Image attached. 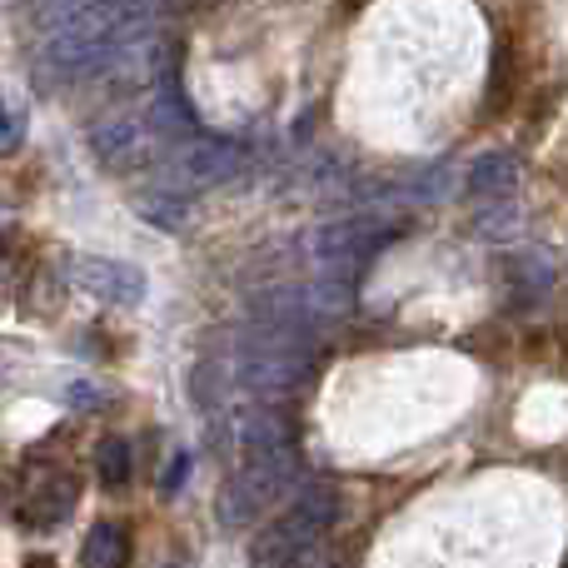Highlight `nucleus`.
Returning <instances> with one entry per match:
<instances>
[{
  "instance_id": "obj_3",
  "label": "nucleus",
  "mask_w": 568,
  "mask_h": 568,
  "mask_svg": "<svg viewBox=\"0 0 568 568\" xmlns=\"http://www.w3.org/2000/svg\"><path fill=\"white\" fill-rule=\"evenodd\" d=\"M245 150L235 140H210V135H180L160 150L155 160V180L170 195H200V190L230 185V180L245 175Z\"/></svg>"
},
{
  "instance_id": "obj_6",
  "label": "nucleus",
  "mask_w": 568,
  "mask_h": 568,
  "mask_svg": "<svg viewBox=\"0 0 568 568\" xmlns=\"http://www.w3.org/2000/svg\"><path fill=\"white\" fill-rule=\"evenodd\" d=\"M70 284H75L85 300L100 304H140L145 300V270L125 265V260H100V255H75L70 260Z\"/></svg>"
},
{
  "instance_id": "obj_9",
  "label": "nucleus",
  "mask_w": 568,
  "mask_h": 568,
  "mask_svg": "<svg viewBox=\"0 0 568 568\" xmlns=\"http://www.w3.org/2000/svg\"><path fill=\"white\" fill-rule=\"evenodd\" d=\"M514 185H519V165H514V155H479L474 160V170H469V190L479 200H504V195H514Z\"/></svg>"
},
{
  "instance_id": "obj_2",
  "label": "nucleus",
  "mask_w": 568,
  "mask_h": 568,
  "mask_svg": "<svg viewBox=\"0 0 568 568\" xmlns=\"http://www.w3.org/2000/svg\"><path fill=\"white\" fill-rule=\"evenodd\" d=\"M334 519H339V489H334V484H310V489L290 504V514L260 534L255 568H300L314 554V544L329 534Z\"/></svg>"
},
{
  "instance_id": "obj_13",
  "label": "nucleus",
  "mask_w": 568,
  "mask_h": 568,
  "mask_svg": "<svg viewBox=\"0 0 568 568\" xmlns=\"http://www.w3.org/2000/svg\"><path fill=\"white\" fill-rule=\"evenodd\" d=\"M185 479H190V454H170L165 474H160V499H175L185 489Z\"/></svg>"
},
{
  "instance_id": "obj_8",
  "label": "nucleus",
  "mask_w": 568,
  "mask_h": 568,
  "mask_svg": "<svg viewBox=\"0 0 568 568\" xmlns=\"http://www.w3.org/2000/svg\"><path fill=\"white\" fill-rule=\"evenodd\" d=\"M130 564V534L125 524H95L80 544V568H125Z\"/></svg>"
},
{
  "instance_id": "obj_1",
  "label": "nucleus",
  "mask_w": 568,
  "mask_h": 568,
  "mask_svg": "<svg viewBox=\"0 0 568 568\" xmlns=\"http://www.w3.org/2000/svg\"><path fill=\"white\" fill-rule=\"evenodd\" d=\"M230 444H235V469H230L225 489H220V524L225 529H245L250 519H260L265 504H275L280 494H290V484L300 479V434L294 419L275 404H250L230 424Z\"/></svg>"
},
{
  "instance_id": "obj_10",
  "label": "nucleus",
  "mask_w": 568,
  "mask_h": 568,
  "mask_svg": "<svg viewBox=\"0 0 568 568\" xmlns=\"http://www.w3.org/2000/svg\"><path fill=\"white\" fill-rule=\"evenodd\" d=\"M135 215H145L150 225H160V230H170V235H180V230H190V205L180 195H170V190H140L135 200Z\"/></svg>"
},
{
  "instance_id": "obj_11",
  "label": "nucleus",
  "mask_w": 568,
  "mask_h": 568,
  "mask_svg": "<svg viewBox=\"0 0 568 568\" xmlns=\"http://www.w3.org/2000/svg\"><path fill=\"white\" fill-rule=\"evenodd\" d=\"M130 464H135V454H130L125 439H100L95 444V469H100V484H110V489H120V484L130 479Z\"/></svg>"
},
{
  "instance_id": "obj_5",
  "label": "nucleus",
  "mask_w": 568,
  "mask_h": 568,
  "mask_svg": "<svg viewBox=\"0 0 568 568\" xmlns=\"http://www.w3.org/2000/svg\"><path fill=\"white\" fill-rule=\"evenodd\" d=\"M160 150H165V140L150 130V120L140 110H125V115H110L100 125H90V155L110 175H135V170L155 165Z\"/></svg>"
},
{
  "instance_id": "obj_7",
  "label": "nucleus",
  "mask_w": 568,
  "mask_h": 568,
  "mask_svg": "<svg viewBox=\"0 0 568 568\" xmlns=\"http://www.w3.org/2000/svg\"><path fill=\"white\" fill-rule=\"evenodd\" d=\"M80 499V479L70 469H30L20 484V519L30 529H50V524L70 519Z\"/></svg>"
},
{
  "instance_id": "obj_4",
  "label": "nucleus",
  "mask_w": 568,
  "mask_h": 568,
  "mask_svg": "<svg viewBox=\"0 0 568 568\" xmlns=\"http://www.w3.org/2000/svg\"><path fill=\"white\" fill-rule=\"evenodd\" d=\"M399 220H334V225H320L310 235V260L320 270L339 275H359L364 260H374L394 235H399Z\"/></svg>"
},
{
  "instance_id": "obj_12",
  "label": "nucleus",
  "mask_w": 568,
  "mask_h": 568,
  "mask_svg": "<svg viewBox=\"0 0 568 568\" xmlns=\"http://www.w3.org/2000/svg\"><path fill=\"white\" fill-rule=\"evenodd\" d=\"M20 140H26V110L0 100V155H10Z\"/></svg>"
},
{
  "instance_id": "obj_14",
  "label": "nucleus",
  "mask_w": 568,
  "mask_h": 568,
  "mask_svg": "<svg viewBox=\"0 0 568 568\" xmlns=\"http://www.w3.org/2000/svg\"><path fill=\"white\" fill-rule=\"evenodd\" d=\"M100 399H105V389H95L90 379H75V384H70V404H80V409H85V404H100Z\"/></svg>"
}]
</instances>
